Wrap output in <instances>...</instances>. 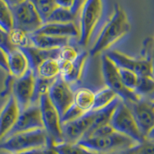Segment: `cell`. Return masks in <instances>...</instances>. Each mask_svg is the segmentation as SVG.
<instances>
[{
	"label": "cell",
	"mask_w": 154,
	"mask_h": 154,
	"mask_svg": "<svg viewBox=\"0 0 154 154\" xmlns=\"http://www.w3.org/2000/svg\"><path fill=\"white\" fill-rule=\"evenodd\" d=\"M130 23L126 12L120 5H116L113 14L100 30L94 44L89 51L93 57L110 48L129 33Z\"/></svg>",
	"instance_id": "6da1fadb"
},
{
	"label": "cell",
	"mask_w": 154,
	"mask_h": 154,
	"mask_svg": "<svg viewBox=\"0 0 154 154\" xmlns=\"http://www.w3.org/2000/svg\"><path fill=\"white\" fill-rule=\"evenodd\" d=\"M52 145L44 129L22 132L0 141V149L16 153L28 149L46 148Z\"/></svg>",
	"instance_id": "7a4b0ae2"
},
{
	"label": "cell",
	"mask_w": 154,
	"mask_h": 154,
	"mask_svg": "<svg viewBox=\"0 0 154 154\" xmlns=\"http://www.w3.org/2000/svg\"><path fill=\"white\" fill-rule=\"evenodd\" d=\"M103 0H86L79 14L78 43L86 47L91 39L103 15Z\"/></svg>",
	"instance_id": "3957f363"
},
{
	"label": "cell",
	"mask_w": 154,
	"mask_h": 154,
	"mask_svg": "<svg viewBox=\"0 0 154 154\" xmlns=\"http://www.w3.org/2000/svg\"><path fill=\"white\" fill-rule=\"evenodd\" d=\"M78 143L92 152L98 154H106L119 149L135 146L137 143L130 137L114 132L105 137H89L83 138Z\"/></svg>",
	"instance_id": "277c9868"
},
{
	"label": "cell",
	"mask_w": 154,
	"mask_h": 154,
	"mask_svg": "<svg viewBox=\"0 0 154 154\" xmlns=\"http://www.w3.org/2000/svg\"><path fill=\"white\" fill-rule=\"evenodd\" d=\"M102 72L106 87L112 89L124 103H133L142 99L135 91L125 86L119 75V68L106 55L102 58Z\"/></svg>",
	"instance_id": "5b68a950"
},
{
	"label": "cell",
	"mask_w": 154,
	"mask_h": 154,
	"mask_svg": "<svg viewBox=\"0 0 154 154\" xmlns=\"http://www.w3.org/2000/svg\"><path fill=\"white\" fill-rule=\"evenodd\" d=\"M109 124L116 132L130 137L137 143H143L146 140L130 109L122 100L115 109Z\"/></svg>",
	"instance_id": "8992f818"
},
{
	"label": "cell",
	"mask_w": 154,
	"mask_h": 154,
	"mask_svg": "<svg viewBox=\"0 0 154 154\" xmlns=\"http://www.w3.org/2000/svg\"><path fill=\"white\" fill-rule=\"evenodd\" d=\"M42 114L43 129L47 133L52 145L63 142V126L60 116L51 103L48 94L43 95L38 101Z\"/></svg>",
	"instance_id": "52a82bcc"
},
{
	"label": "cell",
	"mask_w": 154,
	"mask_h": 154,
	"mask_svg": "<svg viewBox=\"0 0 154 154\" xmlns=\"http://www.w3.org/2000/svg\"><path fill=\"white\" fill-rule=\"evenodd\" d=\"M13 16V28L20 29L29 34L38 31L44 24L33 4L26 0L12 8Z\"/></svg>",
	"instance_id": "ba28073f"
},
{
	"label": "cell",
	"mask_w": 154,
	"mask_h": 154,
	"mask_svg": "<svg viewBox=\"0 0 154 154\" xmlns=\"http://www.w3.org/2000/svg\"><path fill=\"white\" fill-rule=\"evenodd\" d=\"M35 80L36 75L30 69L21 77L15 79L11 95L14 96L20 112L33 104Z\"/></svg>",
	"instance_id": "9c48e42d"
},
{
	"label": "cell",
	"mask_w": 154,
	"mask_h": 154,
	"mask_svg": "<svg viewBox=\"0 0 154 154\" xmlns=\"http://www.w3.org/2000/svg\"><path fill=\"white\" fill-rule=\"evenodd\" d=\"M48 96L60 114V118L74 104L75 91L72 89V85L64 80L60 75L53 82Z\"/></svg>",
	"instance_id": "30bf717a"
},
{
	"label": "cell",
	"mask_w": 154,
	"mask_h": 154,
	"mask_svg": "<svg viewBox=\"0 0 154 154\" xmlns=\"http://www.w3.org/2000/svg\"><path fill=\"white\" fill-rule=\"evenodd\" d=\"M118 68L132 71L138 76L151 75L152 76L151 63L144 58H133L128 56L119 51L113 50L106 54Z\"/></svg>",
	"instance_id": "8fae6325"
},
{
	"label": "cell",
	"mask_w": 154,
	"mask_h": 154,
	"mask_svg": "<svg viewBox=\"0 0 154 154\" xmlns=\"http://www.w3.org/2000/svg\"><path fill=\"white\" fill-rule=\"evenodd\" d=\"M126 105L130 109L140 131L146 137L154 127V105L152 100L142 98L136 103Z\"/></svg>",
	"instance_id": "7c38bea8"
},
{
	"label": "cell",
	"mask_w": 154,
	"mask_h": 154,
	"mask_svg": "<svg viewBox=\"0 0 154 154\" xmlns=\"http://www.w3.org/2000/svg\"><path fill=\"white\" fill-rule=\"evenodd\" d=\"M43 129L42 114H41L40 106L38 103L32 104L29 106L21 111L18 120L14 127L5 137V139L22 132L30 131V130Z\"/></svg>",
	"instance_id": "4fadbf2b"
},
{
	"label": "cell",
	"mask_w": 154,
	"mask_h": 154,
	"mask_svg": "<svg viewBox=\"0 0 154 154\" xmlns=\"http://www.w3.org/2000/svg\"><path fill=\"white\" fill-rule=\"evenodd\" d=\"M94 115V110L88 111L75 120L63 123V142L78 143L83 138L93 124Z\"/></svg>",
	"instance_id": "5bb4252c"
},
{
	"label": "cell",
	"mask_w": 154,
	"mask_h": 154,
	"mask_svg": "<svg viewBox=\"0 0 154 154\" xmlns=\"http://www.w3.org/2000/svg\"><path fill=\"white\" fill-rule=\"evenodd\" d=\"M89 54L86 51L80 52L79 56L73 62H60V76L70 85H75L82 79L86 63Z\"/></svg>",
	"instance_id": "9a60e30c"
},
{
	"label": "cell",
	"mask_w": 154,
	"mask_h": 154,
	"mask_svg": "<svg viewBox=\"0 0 154 154\" xmlns=\"http://www.w3.org/2000/svg\"><path fill=\"white\" fill-rule=\"evenodd\" d=\"M20 114V109L14 96L10 95L0 112V141L3 140L14 127Z\"/></svg>",
	"instance_id": "2e32d148"
},
{
	"label": "cell",
	"mask_w": 154,
	"mask_h": 154,
	"mask_svg": "<svg viewBox=\"0 0 154 154\" xmlns=\"http://www.w3.org/2000/svg\"><path fill=\"white\" fill-rule=\"evenodd\" d=\"M34 33L64 37L72 39V38H79V26H77L75 23H44L42 27Z\"/></svg>",
	"instance_id": "e0dca14e"
},
{
	"label": "cell",
	"mask_w": 154,
	"mask_h": 154,
	"mask_svg": "<svg viewBox=\"0 0 154 154\" xmlns=\"http://www.w3.org/2000/svg\"><path fill=\"white\" fill-rule=\"evenodd\" d=\"M24 53L29 63V67L34 73L36 72L37 68L41 63L49 59L59 60L60 49H42L35 46H29L26 47L19 49Z\"/></svg>",
	"instance_id": "ac0fdd59"
},
{
	"label": "cell",
	"mask_w": 154,
	"mask_h": 154,
	"mask_svg": "<svg viewBox=\"0 0 154 154\" xmlns=\"http://www.w3.org/2000/svg\"><path fill=\"white\" fill-rule=\"evenodd\" d=\"M9 74L15 78H19L29 69V63L24 53L16 49L7 55Z\"/></svg>",
	"instance_id": "d6986e66"
},
{
	"label": "cell",
	"mask_w": 154,
	"mask_h": 154,
	"mask_svg": "<svg viewBox=\"0 0 154 154\" xmlns=\"http://www.w3.org/2000/svg\"><path fill=\"white\" fill-rule=\"evenodd\" d=\"M32 46L42 49H60L70 43V38L44 34H30Z\"/></svg>",
	"instance_id": "ffe728a7"
},
{
	"label": "cell",
	"mask_w": 154,
	"mask_h": 154,
	"mask_svg": "<svg viewBox=\"0 0 154 154\" xmlns=\"http://www.w3.org/2000/svg\"><path fill=\"white\" fill-rule=\"evenodd\" d=\"M120 101V99L117 97L110 104H109L108 106H106L104 108L100 109H98V110H94L95 115L93 124L90 126L89 130H88V132L86 133V134L85 135V137L83 138L89 137L92 134V133L94 130H96V129H98V128L101 127L103 126H105V125L109 124L112 113H113L115 109L116 108V106H117V105L119 103Z\"/></svg>",
	"instance_id": "44dd1931"
},
{
	"label": "cell",
	"mask_w": 154,
	"mask_h": 154,
	"mask_svg": "<svg viewBox=\"0 0 154 154\" xmlns=\"http://www.w3.org/2000/svg\"><path fill=\"white\" fill-rule=\"evenodd\" d=\"M60 63L57 59H49L41 63L37 68L35 75L43 79H56L60 75Z\"/></svg>",
	"instance_id": "7402d4cb"
},
{
	"label": "cell",
	"mask_w": 154,
	"mask_h": 154,
	"mask_svg": "<svg viewBox=\"0 0 154 154\" xmlns=\"http://www.w3.org/2000/svg\"><path fill=\"white\" fill-rule=\"evenodd\" d=\"M95 93L89 88H80L75 91L74 104L83 112L93 109L94 105Z\"/></svg>",
	"instance_id": "603a6c76"
},
{
	"label": "cell",
	"mask_w": 154,
	"mask_h": 154,
	"mask_svg": "<svg viewBox=\"0 0 154 154\" xmlns=\"http://www.w3.org/2000/svg\"><path fill=\"white\" fill-rule=\"evenodd\" d=\"M134 91L140 98L152 100L154 96V77L151 75L139 76Z\"/></svg>",
	"instance_id": "cb8c5ba5"
},
{
	"label": "cell",
	"mask_w": 154,
	"mask_h": 154,
	"mask_svg": "<svg viewBox=\"0 0 154 154\" xmlns=\"http://www.w3.org/2000/svg\"><path fill=\"white\" fill-rule=\"evenodd\" d=\"M76 16L72 13L71 9H64V8L57 7L51 12V14L46 19L45 23H75Z\"/></svg>",
	"instance_id": "d4e9b609"
},
{
	"label": "cell",
	"mask_w": 154,
	"mask_h": 154,
	"mask_svg": "<svg viewBox=\"0 0 154 154\" xmlns=\"http://www.w3.org/2000/svg\"><path fill=\"white\" fill-rule=\"evenodd\" d=\"M118 96L108 87H105L95 93L94 105L92 110H98L110 104Z\"/></svg>",
	"instance_id": "484cf974"
},
{
	"label": "cell",
	"mask_w": 154,
	"mask_h": 154,
	"mask_svg": "<svg viewBox=\"0 0 154 154\" xmlns=\"http://www.w3.org/2000/svg\"><path fill=\"white\" fill-rule=\"evenodd\" d=\"M53 146L59 154H98L89 150L78 143L63 142Z\"/></svg>",
	"instance_id": "4316f807"
},
{
	"label": "cell",
	"mask_w": 154,
	"mask_h": 154,
	"mask_svg": "<svg viewBox=\"0 0 154 154\" xmlns=\"http://www.w3.org/2000/svg\"><path fill=\"white\" fill-rule=\"evenodd\" d=\"M14 27L12 9L3 0H0V28L9 32Z\"/></svg>",
	"instance_id": "83f0119b"
},
{
	"label": "cell",
	"mask_w": 154,
	"mask_h": 154,
	"mask_svg": "<svg viewBox=\"0 0 154 154\" xmlns=\"http://www.w3.org/2000/svg\"><path fill=\"white\" fill-rule=\"evenodd\" d=\"M9 33L11 42L17 49H21L32 45L30 38V34L27 33L26 32L20 29L13 28Z\"/></svg>",
	"instance_id": "f1b7e54d"
},
{
	"label": "cell",
	"mask_w": 154,
	"mask_h": 154,
	"mask_svg": "<svg viewBox=\"0 0 154 154\" xmlns=\"http://www.w3.org/2000/svg\"><path fill=\"white\" fill-rule=\"evenodd\" d=\"M29 1L33 4L44 23H46V19L51 14V12L56 7L54 0H29Z\"/></svg>",
	"instance_id": "f546056e"
},
{
	"label": "cell",
	"mask_w": 154,
	"mask_h": 154,
	"mask_svg": "<svg viewBox=\"0 0 154 154\" xmlns=\"http://www.w3.org/2000/svg\"><path fill=\"white\" fill-rule=\"evenodd\" d=\"M55 79H43L41 77L36 76L35 86V95H34L33 104L38 103L39 99L42 96L49 93L51 86Z\"/></svg>",
	"instance_id": "4dcf8cb0"
},
{
	"label": "cell",
	"mask_w": 154,
	"mask_h": 154,
	"mask_svg": "<svg viewBox=\"0 0 154 154\" xmlns=\"http://www.w3.org/2000/svg\"><path fill=\"white\" fill-rule=\"evenodd\" d=\"M79 53L80 52L69 43L60 49L59 60L60 62H73L78 58Z\"/></svg>",
	"instance_id": "1f68e13d"
},
{
	"label": "cell",
	"mask_w": 154,
	"mask_h": 154,
	"mask_svg": "<svg viewBox=\"0 0 154 154\" xmlns=\"http://www.w3.org/2000/svg\"><path fill=\"white\" fill-rule=\"evenodd\" d=\"M119 72L125 86L128 89L134 91L135 88L137 86V82H138V75L132 71L122 68H119Z\"/></svg>",
	"instance_id": "d6a6232c"
},
{
	"label": "cell",
	"mask_w": 154,
	"mask_h": 154,
	"mask_svg": "<svg viewBox=\"0 0 154 154\" xmlns=\"http://www.w3.org/2000/svg\"><path fill=\"white\" fill-rule=\"evenodd\" d=\"M0 48L6 53V55L17 49L11 42L9 32H5L2 28H0Z\"/></svg>",
	"instance_id": "836d02e7"
},
{
	"label": "cell",
	"mask_w": 154,
	"mask_h": 154,
	"mask_svg": "<svg viewBox=\"0 0 154 154\" xmlns=\"http://www.w3.org/2000/svg\"><path fill=\"white\" fill-rule=\"evenodd\" d=\"M84 113L85 112H83L79 107L76 106L75 104H73L61 117L62 124L65 123H68V122H70V121L75 120V119L82 116Z\"/></svg>",
	"instance_id": "e575fe53"
},
{
	"label": "cell",
	"mask_w": 154,
	"mask_h": 154,
	"mask_svg": "<svg viewBox=\"0 0 154 154\" xmlns=\"http://www.w3.org/2000/svg\"><path fill=\"white\" fill-rule=\"evenodd\" d=\"M135 154H154V141L146 140L140 143Z\"/></svg>",
	"instance_id": "d590c367"
},
{
	"label": "cell",
	"mask_w": 154,
	"mask_h": 154,
	"mask_svg": "<svg viewBox=\"0 0 154 154\" xmlns=\"http://www.w3.org/2000/svg\"><path fill=\"white\" fill-rule=\"evenodd\" d=\"M114 132L116 131L113 130V128L110 126V124H107L105 125V126H101V127L98 128V129H96V130H94L92 133V134L89 137H105V136L112 134Z\"/></svg>",
	"instance_id": "8d00e7d4"
},
{
	"label": "cell",
	"mask_w": 154,
	"mask_h": 154,
	"mask_svg": "<svg viewBox=\"0 0 154 154\" xmlns=\"http://www.w3.org/2000/svg\"><path fill=\"white\" fill-rule=\"evenodd\" d=\"M75 0H54V2L57 7L71 9L74 5Z\"/></svg>",
	"instance_id": "74e56055"
},
{
	"label": "cell",
	"mask_w": 154,
	"mask_h": 154,
	"mask_svg": "<svg viewBox=\"0 0 154 154\" xmlns=\"http://www.w3.org/2000/svg\"><path fill=\"white\" fill-rule=\"evenodd\" d=\"M0 68L5 70V72L9 73V68H8L7 55L0 48Z\"/></svg>",
	"instance_id": "f35d334b"
},
{
	"label": "cell",
	"mask_w": 154,
	"mask_h": 154,
	"mask_svg": "<svg viewBox=\"0 0 154 154\" xmlns=\"http://www.w3.org/2000/svg\"><path fill=\"white\" fill-rule=\"evenodd\" d=\"M86 1V0H75V1H74V5L73 6H72V9H71V11H72V13H73L76 17L79 16V12H80L82 5H84Z\"/></svg>",
	"instance_id": "ab89813d"
},
{
	"label": "cell",
	"mask_w": 154,
	"mask_h": 154,
	"mask_svg": "<svg viewBox=\"0 0 154 154\" xmlns=\"http://www.w3.org/2000/svg\"><path fill=\"white\" fill-rule=\"evenodd\" d=\"M140 144L135 146L130 147V148H126V149H119V150H116L113 152H108V153L106 154H135L137 152V149H138V146Z\"/></svg>",
	"instance_id": "60d3db41"
},
{
	"label": "cell",
	"mask_w": 154,
	"mask_h": 154,
	"mask_svg": "<svg viewBox=\"0 0 154 154\" xmlns=\"http://www.w3.org/2000/svg\"><path fill=\"white\" fill-rule=\"evenodd\" d=\"M45 148H36V149H28V150L22 151V152H16L13 154H43Z\"/></svg>",
	"instance_id": "b9f144b4"
},
{
	"label": "cell",
	"mask_w": 154,
	"mask_h": 154,
	"mask_svg": "<svg viewBox=\"0 0 154 154\" xmlns=\"http://www.w3.org/2000/svg\"><path fill=\"white\" fill-rule=\"evenodd\" d=\"M3 1L12 9L16 5L21 4L22 2L26 1V0H3Z\"/></svg>",
	"instance_id": "7bdbcfd3"
},
{
	"label": "cell",
	"mask_w": 154,
	"mask_h": 154,
	"mask_svg": "<svg viewBox=\"0 0 154 154\" xmlns=\"http://www.w3.org/2000/svg\"><path fill=\"white\" fill-rule=\"evenodd\" d=\"M43 154H59L57 151L55 149L53 145H49L44 149Z\"/></svg>",
	"instance_id": "ee69618b"
},
{
	"label": "cell",
	"mask_w": 154,
	"mask_h": 154,
	"mask_svg": "<svg viewBox=\"0 0 154 154\" xmlns=\"http://www.w3.org/2000/svg\"><path fill=\"white\" fill-rule=\"evenodd\" d=\"M150 63H151V66H152V76L154 77V43H153V47H152V54H151V58H150Z\"/></svg>",
	"instance_id": "f6af8a7d"
},
{
	"label": "cell",
	"mask_w": 154,
	"mask_h": 154,
	"mask_svg": "<svg viewBox=\"0 0 154 154\" xmlns=\"http://www.w3.org/2000/svg\"><path fill=\"white\" fill-rule=\"evenodd\" d=\"M146 140H152V141H154V127L152 128V130L149 132V133L146 135Z\"/></svg>",
	"instance_id": "bcb514c9"
},
{
	"label": "cell",
	"mask_w": 154,
	"mask_h": 154,
	"mask_svg": "<svg viewBox=\"0 0 154 154\" xmlns=\"http://www.w3.org/2000/svg\"><path fill=\"white\" fill-rule=\"evenodd\" d=\"M152 100V103H153V105H154V96H153V98H152V100Z\"/></svg>",
	"instance_id": "7dc6e473"
},
{
	"label": "cell",
	"mask_w": 154,
	"mask_h": 154,
	"mask_svg": "<svg viewBox=\"0 0 154 154\" xmlns=\"http://www.w3.org/2000/svg\"><path fill=\"white\" fill-rule=\"evenodd\" d=\"M152 98H153V97H152Z\"/></svg>",
	"instance_id": "c3c4849f"
}]
</instances>
